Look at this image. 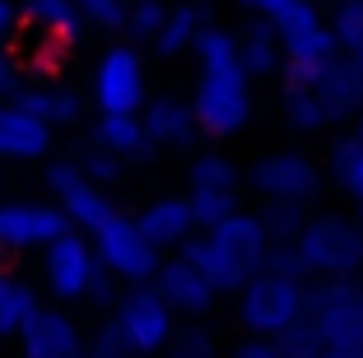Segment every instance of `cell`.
I'll list each match as a JSON object with an SVG mask.
<instances>
[{
    "label": "cell",
    "mask_w": 363,
    "mask_h": 358,
    "mask_svg": "<svg viewBox=\"0 0 363 358\" xmlns=\"http://www.w3.org/2000/svg\"><path fill=\"white\" fill-rule=\"evenodd\" d=\"M14 89H19V70H14V61L0 56V94H14Z\"/></svg>",
    "instance_id": "obj_35"
},
{
    "label": "cell",
    "mask_w": 363,
    "mask_h": 358,
    "mask_svg": "<svg viewBox=\"0 0 363 358\" xmlns=\"http://www.w3.org/2000/svg\"><path fill=\"white\" fill-rule=\"evenodd\" d=\"M94 358H130V349H94Z\"/></svg>",
    "instance_id": "obj_38"
},
{
    "label": "cell",
    "mask_w": 363,
    "mask_h": 358,
    "mask_svg": "<svg viewBox=\"0 0 363 358\" xmlns=\"http://www.w3.org/2000/svg\"><path fill=\"white\" fill-rule=\"evenodd\" d=\"M94 103L98 112H140L145 107V61H140L135 47L117 43L98 56Z\"/></svg>",
    "instance_id": "obj_13"
},
{
    "label": "cell",
    "mask_w": 363,
    "mask_h": 358,
    "mask_svg": "<svg viewBox=\"0 0 363 358\" xmlns=\"http://www.w3.org/2000/svg\"><path fill=\"white\" fill-rule=\"evenodd\" d=\"M135 228L150 237L159 252H177L186 237L196 233V214L186 205V196H159L135 214Z\"/></svg>",
    "instance_id": "obj_19"
},
{
    "label": "cell",
    "mask_w": 363,
    "mask_h": 358,
    "mask_svg": "<svg viewBox=\"0 0 363 358\" xmlns=\"http://www.w3.org/2000/svg\"><path fill=\"white\" fill-rule=\"evenodd\" d=\"M47 186H52L56 205L65 210L70 228L94 233L98 223L112 214V201L103 196V186H98V181H89L84 172L75 168V158H70V163H52V168H47Z\"/></svg>",
    "instance_id": "obj_15"
},
{
    "label": "cell",
    "mask_w": 363,
    "mask_h": 358,
    "mask_svg": "<svg viewBox=\"0 0 363 358\" xmlns=\"http://www.w3.org/2000/svg\"><path fill=\"white\" fill-rule=\"evenodd\" d=\"M359 103H363V79H359V70L335 52L312 79L284 89V121L294 130H303V135H317V130L354 116Z\"/></svg>",
    "instance_id": "obj_2"
},
{
    "label": "cell",
    "mask_w": 363,
    "mask_h": 358,
    "mask_svg": "<svg viewBox=\"0 0 363 358\" xmlns=\"http://www.w3.org/2000/svg\"><path fill=\"white\" fill-rule=\"evenodd\" d=\"M279 33V52H284V89L289 84H303V79H312V74L321 70V65L335 56V43H331V28H326V19L317 14V5L312 0H298V5H289L279 19H270Z\"/></svg>",
    "instance_id": "obj_7"
},
{
    "label": "cell",
    "mask_w": 363,
    "mask_h": 358,
    "mask_svg": "<svg viewBox=\"0 0 363 358\" xmlns=\"http://www.w3.org/2000/svg\"><path fill=\"white\" fill-rule=\"evenodd\" d=\"M150 284L159 289V298L172 307V312H186V316L210 312L214 298H219V289L205 279V270H201V265H191L182 252L168 256V261L159 256V265H154V274H150Z\"/></svg>",
    "instance_id": "obj_16"
},
{
    "label": "cell",
    "mask_w": 363,
    "mask_h": 358,
    "mask_svg": "<svg viewBox=\"0 0 363 358\" xmlns=\"http://www.w3.org/2000/svg\"><path fill=\"white\" fill-rule=\"evenodd\" d=\"M233 5H242V10H252L257 19H279V14H284L289 5H298V0H233Z\"/></svg>",
    "instance_id": "obj_33"
},
{
    "label": "cell",
    "mask_w": 363,
    "mask_h": 358,
    "mask_svg": "<svg viewBox=\"0 0 363 358\" xmlns=\"http://www.w3.org/2000/svg\"><path fill=\"white\" fill-rule=\"evenodd\" d=\"M331 168H335L340 191L354 201V210H359V228H363V140L359 135H345L340 145H335Z\"/></svg>",
    "instance_id": "obj_27"
},
{
    "label": "cell",
    "mask_w": 363,
    "mask_h": 358,
    "mask_svg": "<svg viewBox=\"0 0 363 358\" xmlns=\"http://www.w3.org/2000/svg\"><path fill=\"white\" fill-rule=\"evenodd\" d=\"M75 168L84 172L89 181H98V186H103V181H112V177H117V168H121V158H117V154H107L103 145H89L84 154L75 158Z\"/></svg>",
    "instance_id": "obj_31"
},
{
    "label": "cell",
    "mask_w": 363,
    "mask_h": 358,
    "mask_svg": "<svg viewBox=\"0 0 363 358\" xmlns=\"http://www.w3.org/2000/svg\"><path fill=\"white\" fill-rule=\"evenodd\" d=\"M112 330H117L121 349H130V354H159L172 340V307L159 298L154 284H135L117 303Z\"/></svg>",
    "instance_id": "obj_9"
},
{
    "label": "cell",
    "mask_w": 363,
    "mask_h": 358,
    "mask_svg": "<svg viewBox=\"0 0 363 358\" xmlns=\"http://www.w3.org/2000/svg\"><path fill=\"white\" fill-rule=\"evenodd\" d=\"M228 358H284V354H279V345H275V340H257V345H242V349H233Z\"/></svg>",
    "instance_id": "obj_34"
},
{
    "label": "cell",
    "mask_w": 363,
    "mask_h": 358,
    "mask_svg": "<svg viewBox=\"0 0 363 358\" xmlns=\"http://www.w3.org/2000/svg\"><path fill=\"white\" fill-rule=\"evenodd\" d=\"M238 43V65H242L247 79H257V74H275L284 52H279V33L270 19H252L242 23V33H233Z\"/></svg>",
    "instance_id": "obj_21"
},
{
    "label": "cell",
    "mask_w": 363,
    "mask_h": 358,
    "mask_svg": "<svg viewBox=\"0 0 363 358\" xmlns=\"http://www.w3.org/2000/svg\"><path fill=\"white\" fill-rule=\"evenodd\" d=\"M294 261H298L303 279H331V274H359L363 270V228L359 219L345 214H303V223L289 237Z\"/></svg>",
    "instance_id": "obj_3"
},
{
    "label": "cell",
    "mask_w": 363,
    "mask_h": 358,
    "mask_svg": "<svg viewBox=\"0 0 363 358\" xmlns=\"http://www.w3.org/2000/svg\"><path fill=\"white\" fill-rule=\"evenodd\" d=\"M52 149V126L23 112L19 103H0V158H43Z\"/></svg>",
    "instance_id": "obj_20"
},
{
    "label": "cell",
    "mask_w": 363,
    "mask_h": 358,
    "mask_svg": "<svg viewBox=\"0 0 363 358\" xmlns=\"http://www.w3.org/2000/svg\"><path fill=\"white\" fill-rule=\"evenodd\" d=\"M23 14H28L33 28L52 33L56 43H75L79 33L89 28L84 14H79V0H28V5H23Z\"/></svg>",
    "instance_id": "obj_24"
},
{
    "label": "cell",
    "mask_w": 363,
    "mask_h": 358,
    "mask_svg": "<svg viewBox=\"0 0 363 358\" xmlns=\"http://www.w3.org/2000/svg\"><path fill=\"white\" fill-rule=\"evenodd\" d=\"M98 274H103V265H98V252L84 233L65 228L43 247V279L56 298H89Z\"/></svg>",
    "instance_id": "obj_11"
},
{
    "label": "cell",
    "mask_w": 363,
    "mask_h": 358,
    "mask_svg": "<svg viewBox=\"0 0 363 358\" xmlns=\"http://www.w3.org/2000/svg\"><path fill=\"white\" fill-rule=\"evenodd\" d=\"M201 23H205V19H201V5H168L159 33L150 38L154 52H159V56H182V52H191Z\"/></svg>",
    "instance_id": "obj_25"
},
{
    "label": "cell",
    "mask_w": 363,
    "mask_h": 358,
    "mask_svg": "<svg viewBox=\"0 0 363 358\" xmlns=\"http://www.w3.org/2000/svg\"><path fill=\"white\" fill-rule=\"evenodd\" d=\"M38 307L43 303H38V289H33L28 279L0 270V335H19V326L38 312Z\"/></svg>",
    "instance_id": "obj_26"
},
{
    "label": "cell",
    "mask_w": 363,
    "mask_h": 358,
    "mask_svg": "<svg viewBox=\"0 0 363 358\" xmlns=\"http://www.w3.org/2000/svg\"><path fill=\"white\" fill-rule=\"evenodd\" d=\"M79 14H84V23H94L103 33L126 28V0H79Z\"/></svg>",
    "instance_id": "obj_30"
},
{
    "label": "cell",
    "mask_w": 363,
    "mask_h": 358,
    "mask_svg": "<svg viewBox=\"0 0 363 358\" xmlns=\"http://www.w3.org/2000/svg\"><path fill=\"white\" fill-rule=\"evenodd\" d=\"M252 186H257L261 201H275V205H303L321 191V168L312 163L308 154L298 149H279V154L257 158L252 168Z\"/></svg>",
    "instance_id": "obj_12"
},
{
    "label": "cell",
    "mask_w": 363,
    "mask_h": 358,
    "mask_svg": "<svg viewBox=\"0 0 363 358\" xmlns=\"http://www.w3.org/2000/svg\"><path fill=\"white\" fill-rule=\"evenodd\" d=\"M172 358H214V349L201 330H191V335H182V345L172 349Z\"/></svg>",
    "instance_id": "obj_32"
},
{
    "label": "cell",
    "mask_w": 363,
    "mask_h": 358,
    "mask_svg": "<svg viewBox=\"0 0 363 358\" xmlns=\"http://www.w3.org/2000/svg\"><path fill=\"white\" fill-rule=\"evenodd\" d=\"M19 349L23 358H84V335L65 312L38 307L19 326Z\"/></svg>",
    "instance_id": "obj_17"
},
{
    "label": "cell",
    "mask_w": 363,
    "mask_h": 358,
    "mask_svg": "<svg viewBox=\"0 0 363 358\" xmlns=\"http://www.w3.org/2000/svg\"><path fill=\"white\" fill-rule=\"evenodd\" d=\"M238 186L242 172L233 168V158L224 154H196L186 168V205L196 214V228H210L224 214L238 210Z\"/></svg>",
    "instance_id": "obj_10"
},
{
    "label": "cell",
    "mask_w": 363,
    "mask_h": 358,
    "mask_svg": "<svg viewBox=\"0 0 363 358\" xmlns=\"http://www.w3.org/2000/svg\"><path fill=\"white\" fill-rule=\"evenodd\" d=\"M326 28H331L335 52H350L363 43V0H335V10L326 14Z\"/></svg>",
    "instance_id": "obj_28"
},
{
    "label": "cell",
    "mask_w": 363,
    "mask_h": 358,
    "mask_svg": "<svg viewBox=\"0 0 363 358\" xmlns=\"http://www.w3.org/2000/svg\"><path fill=\"white\" fill-rule=\"evenodd\" d=\"M303 298H308V289L298 274L279 270V265H261L238 284V321L252 335L275 340L294 321H303Z\"/></svg>",
    "instance_id": "obj_4"
},
{
    "label": "cell",
    "mask_w": 363,
    "mask_h": 358,
    "mask_svg": "<svg viewBox=\"0 0 363 358\" xmlns=\"http://www.w3.org/2000/svg\"><path fill=\"white\" fill-rule=\"evenodd\" d=\"M270 228L261 223V214L252 210H233L224 214L219 223H210V228H196L186 242L177 247L182 256L191 265H201L205 279H210L219 293H238V284H242L252 270H261L270 256Z\"/></svg>",
    "instance_id": "obj_1"
},
{
    "label": "cell",
    "mask_w": 363,
    "mask_h": 358,
    "mask_svg": "<svg viewBox=\"0 0 363 358\" xmlns=\"http://www.w3.org/2000/svg\"><path fill=\"white\" fill-rule=\"evenodd\" d=\"M196 126L210 140H233L242 135L247 116H252V84H247L242 65H219V70H201L191 98Z\"/></svg>",
    "instance_id": "obj_6"
},
{
    "label": "cell",
    "mask_w": 363,
    "mask_h": 358,
    "mask_svg": "<svg viewBox=\"0 0 363 358\" xmlns=\"http://www.w3.org/2000/svg\"><path fill=\"white\" fill-rule=\"evenodd\" d=\"M303 321L317 335V349H363V279L331 274L303 298Z\"/></svg>",
    "instance_id": "obj_5"
},
{
    "label": "cell",
    "mask_w": 363,
    "mask_h": 358,
    "mask_svg": "<svg viewBox=\"0 0 363 358\" xmlns=\"http://www.w3.org/2000/svg\"><path fill=\"white\" fill-rule=\"evenodd\" d=\"M163 14H168V0H126V33L140 38V43H150L159 33Z\"/></svg>",
    "instance_id": "obj_29"
},
{
    "label": "cell",
    "mask_w": 363,
    "mask_h": 358,
    "mask_svg": "<svg viewBox=\"0 0 363 358\" xmlns=\"http://www.w3.org/2000/svg\"><path fill=\"white\" fill-rule=\"evenodd\" d=\"M70 228L61 205H43V201H10L0 205V252H33L47 247L56 233Z\"/></svg>",
    "instance_id": "obj_14"
},
{
    "label": "cell",
    "mask_w": 363,
    "mask_h": 358,
    "mask_svg": "<svg viewBox=\"0 0 363 358\" xmlns=\"http://www.w3.org/2000/svg\"><path fill=\"white\" fill-rule=\"evenodd\" d=\"M14 23H19V10H14L10 0H0V38H10Z\"/></svg>",
    "instance_id": "obj_36"
},
{
    "label": "cell",
    "mask_w": 363,
    "mask_h": 358,
    "mask_svg": "<svg viewBox=\"0 0 363 358\" xmlns=\"http://www.w3.org/2000/svg\"><path fill=\"white\" fill-rule=\"evenodd\" d=\"M94 145H103L107 154H117V158L150 154V140H145V126H140V112H98Z\"/></svg>",
    "instance_id": "obj_23"
},
{
    "label": "cell",
    "mask_w": 363,
    "mask_h": 358,
    "mask_svg": "<svg viewBox=\"0 0 363 358\" xmlns=\"http://www.w3.org/2000/svg\"><path fill=\"white\" fill-rule=\"evenodd\" d=\"M94 252H98V265H103L107 274L126 279V284H150L154 265H159V256H163L159 247L135 228V219H126V214H117V210L94 228Z\"/></svg>",
    "instance_id": "obj_8"
},
{
    "label": "cell",
    "mask_w": 363,
    "mask_h": 358,
    "mask_svg": "<svg viewBox=\"0 0 363 358\" xmlns=\"http://www.w3.org/2000/svg\"><path fill=\"white\" fill-rule=\"evenodd\" d=\"M10 103H19L23 112H33L38 121H47V126H75L79 116H84V103H79V94H70V89L61 84H38V89H14Z\"/></svg>",
    "instance_id": "obj_22"
},
{
    "label": "cell",
    "mask_w": 363,
    "mask_h": 358,
    "mask_svg": "<svg viewBox=\"0 0 363 358\" xmlns=\"http://www.w3.org/2000/svg\"><path fill=\"white\" fill-rule=\"evenodd\" d=\"M354 135H359V140H363V103H359V107H354Z\"/></svg>",
    "instance_id": "obj_39"
},
{
    "label": "cell",
    "mask_w": 363,
    "mask_h": 358,
    "mask_svg": "<svg viewBox=\"0 0 363 358\" xmlns=\"http://www.w3.org/2000/svg\"><path fill=\"white\" fill-rule=\"evenodd\" d=\"M140 126H145L150 149H186L201 135L191 103H182V98H150L140 107Z\"/></svg>",
    "instance_id": "obj_18"
},
{
    "label": "cell",
    "mask_w": 363,
    "mask_h": 358,
    "mask_svg": "<svg viewBox=\"0 0 363 358\" xmlns=\"http://www.w3.org/2000/svg\"><path fill=\"white\" fill-rule=\"evenodd\" d=\"M345 61H350L354 70H359V79H363V43H359V47H350V52H345Z\"/></svg>",
    "instance_id": "obj_37"
}]
</instances>
